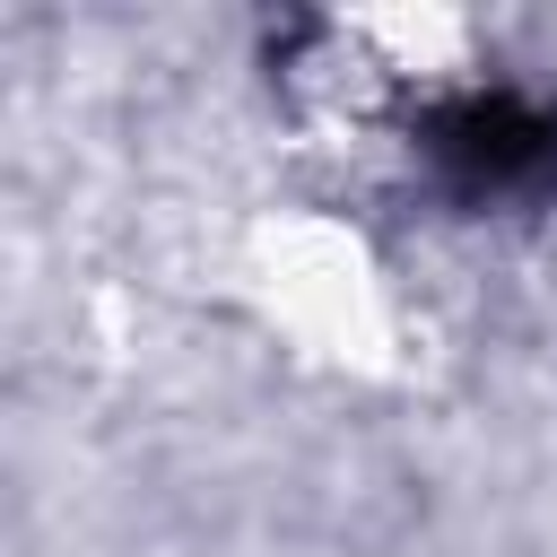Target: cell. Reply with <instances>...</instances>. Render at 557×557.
Wrapping results in <instances>:
<instances>
[{"label":"cell","mask_w":557,"mask_h":557,"mask_svg":"<svg viewBox=\"0 0 557 557\" xmlns=\"http://www.w3.org/2000/svg\"><path fill=\"white\" fill-rule=\"evenodd\" d=\"M426 157L461 200H531L557 183V104L522 87H461L426 113Z\"/></svg>","instance_id":"obj_1"}]
</instances>
